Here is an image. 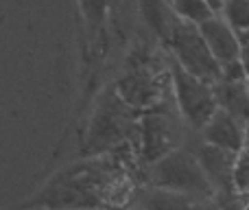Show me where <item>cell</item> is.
Listing matches in <instances>:
<instances>
[{"label":"cell","instance_id":"cell-13","mask_svg":"<svg viewBox=\"0 0 249 210\" xmlns=\"http://www.w3.org/2000/svg\"><path fill=\"white\" fill-rule=\"evenodd\" d=\"M171 9L179 20L197 26H201L203 22H208L214 16L210 11V7L206 4V0H171Z\"/></svg>","mask_w":249,"mask_h":210},{"label":"cell","instance_id":"cell-4","mask_svg":"<svg viewBox=\"0 0 249 210\" xmlns=\"http://www.w3.org/2000/svg\"><path fill=\"white\" fill-rule=\"evenodd\" d=\"M171 81H173V92H175V101L181 116L195 129H203V125L219 110L216 95H214V83L203 81V79L190 75L175 59L171 64Z\"/></svg>","mask_w":249,"mask_h":210},{"label":"cell","instance_id":"cell-11","mask_svg":"<svg viewBox=\"0 0 249 210\" xmlns=\"http://www.w3.org/2000/svg\"><path fill=\"white\" fill-rule=\"evenodd\" d=\"M138 4H140V16L146 22V26L166 44L173 24L177 20L171 9V0H138Z\"/></svg>","mask_w":249,"mask_h":210},{"label":"cell","instance_id":"cell-3","mask_svg":"<svg viewBox=\"0 0 249 210\" xmlns=\"http://www.w3.org/2000/svg\"><path fill=\"white\" fill-rule=\"evenodd\" d=\"M166 46L171 48L173 59L190 75L210 83L219 81V61L212 57L197 24H190L177 18L166 39Z\"/></svg>","mask_w":249,"mask_h":210},{"label":"cell","instance_id":"cell-12","mask_svg":"<svg viewBox=\"0 0 249 210\" xmlns=\"http://www.w3.org/2000/svg\"><path fill=\"white\" fill-rule=\"evenodd\" d=\"M216 105L236 116L241 123L249 120V83H214Z\"/></svg>","mask_w":249,"mask_h":210},{"label":"cell","instance_id":"cell-17","mask_svg":"<svg viewBox=\"0 0 249 210\" xmlns=\"http://www.w3.org/2000/svg\"><path fill=\"white\" fill-rule=\"evenodd\" d=\"M238 61H241L243 70H245V75H247V81H249V42L241 46V57H238Z\"/></svg>","mask_w":249,"mask_h":210},{"label":"cell","instance_id":"cell-2","mask_svg":"<svg viewBox=\"0 0 249 210\" xmlns=\"http://www.w3.org/2000/svg\"><path fill=\"white\" fill-rule=\"evenodd\" d=\"M149 180L153 189L175 191L199 199L216 197V191L208 180L199 158L188 149H171L166 155L155 160L149 171Z\"/></svg>","mask_w":249,"mask_h":210},{"label":"cell","instance_id":"cell-16","mask_svg":"<svg viewBox=\"0 0 249 210\" xmlns=\"http://www.w3.org/2000/svg\"><path fill=\"white\" fill-rule=\"evenodd\" d=\"M219 81L221 83H249L245 70H243L238 59L228 61V64H219Z\"/></svg>","mask_w":249,"mask_h":210},{"label":"cell","instance_id":"cell-18","mask_svg":"<svg viewBox=\"0 0 249 210\" xmlns=\"http://www.w3.org/2000/svg\"><path fill=\"white\" fill-rule=\"evenodd\" d=\"M225 2H228V0H206V4L210 7V11L214 13V16H221V11L225 9Z\"/></svg>","mask_w":249,"mask_h":210},{"label":"cell","instance_id":"cell-10","mask_svg":"<svg viewBox=\"0 0 249 210\" xmlns=\"http://www.w3.org/2000/svg\"><path fill=\"white\" fill-rule=\"evenodd\" d=\"M140 206L142 210H214V206L208 204V199L175 193V191L153 189V186L142 193Z\"/></svg>","mask_w":249,"mask_h":210},{"label":"cell","instance_id":"cell-1","mask_svg":"<svg viewBox=\"0 0 249 210\" xmlns=\"http://www.w3.org/2000/svg\"><path fill=\"white\" fill-rule=\"evenodd\" d=\"M99 173L92 164L72 167L55 175L35 197L13 206V210H103L105 197L99 191Z\"/></svg>","mask_w":249,"mask_h":210},{"label":"cell","instance_id":"cell-9","mask_svg":"<svg viewBox=\"0 0 249 210\" xmlns=\"http://www.w3.org/2000/svg\"><path fill=\"white\" fill-rule=\"evenodd\" d=\"M203 42L208 44L212 57L219 64H228V61H236L241 57V39L238 33L223 20L221 16H212L208 22L199 26Z\"/></svg>","mask_w":249,"mask_h":210},{"label":"cell","instance_id":"cell-7","mask_svg":"<svg viewBox=\"0 0 249 210\" xmlns=\"http://www.w3.org/2000/svg\"><path fill=\"white\" fill-rule=\"evenodd\" d=\"M201 162L203 171H206L208 180L212 182L216 195L223 197H234L236 189H234V171H236V162H238V153L228 149H219L212 147L208 142H201L199 151L195 153Z\"/></svg>","mask_w":249,"mask_h":210},{"label":"cell","instance_id":"cell-20","mask_svg":"<svg viewBox=\"0 0 249 210\" xmlns=\"http://www.w3.org/2000/svg\"><path fill=\"white\" fill-rule=\"evenodd\" d=\"M241 210H249V197L245 199V204H243V208H241Z\"/></svg>","mask_w":249,"mask_h":210},{"label":"cell","instance_id":"cell-8","mask_svg":"<svg viewBox=\"0 0 249 210\" xmlns=\"http://www.w3.org/2000/svg\"><path fill=\"white\" fill-rule=\"evenodd\" d=\"M203 142L212 147H219V149H228L234 153H241L245 151V123L232 116L225 110H216L214 116L203 125L201 129Z\"/></svg>","mask_w":249,"mask_h":210},{"label":"cell","instance_id":"cell-6","mask_svg":"<svg viewBox=\"0 0 249 210\" xmlns=\"http://www.w3.org/2000/svg\"><path fill=\"white\" fill-rule=\"evenodd\" d=\"M127 127V116H124V101L121 95L109 90L103 96V103L99 105L88 134V149L90 151H103L109 145L118 142L124 136Z\"/></svg>","mask_w":249,"mask_h":210},{"label":"cell","instance_id":"cell-19","mask_svg":"<svg viewBox=\"0 0 249 210\" xmlns=\"http://www.w3.org/2000/svg\"><path fill=\"white\" fill-rule=\"evenodd\" d=\"M245 149H249V120L245 123Z\"/></svg>","mask_w":249,"mask_h":210},{"label":"cell","instance_id":"cell-14","mask_svg":"<svg viewBox=\"0 0 249 210\" xmlns=\"http://www.w3.org/2000/svg\"><path fill=\"white\" fill-rule=\"evenodd\" d=\"M221 18L232 26L236 33L249 31V0H228Z\"/></svg>","mask_w":249,"mask_h":210},{"label":"cell","instance_id":"cell-15","mask_svg":"<svg viewBox=\"0 0 249 210\" xmlns=\"http://www.w3.org/2000/svg\"><path fill=\"white\" fill-rule=\"evenodd\" d=\"M234 189L238 195L249 197V149L238 153L236 171H234Z\"/></svg>","mask_w":249,"mask_h":210},{"label":"cell","instance_id":"cell-5","mask_svg":"<svg viewBox=\"0 0 249 210\" xmlns=\"http://www.w3.org/2000/svg\"><path fill=\"white\" fill-rule=\"evenodd\" d=\"M81 24L83 59L90 66L94 59L105 55L109 46V20H112L114 0H74Z\"/></svg>","mask_w":249,"mask_h":210}]
</instances>
